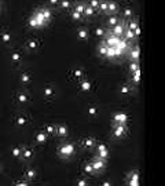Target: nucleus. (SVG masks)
<instances>
[{"label": "nucleus", "instance_id": "37", "mask_svg": "<svg viewBox=\"0 0 165 186\" xmlns=\"http://www.w3.org/2000/svg\"><path fill=\"white\" fill-rule=\"evenodd\" d=\"M129 70H131V73H134L136 70H139V64L138 62H132V64L129 65Z\"/></svg>", "mask_w": 165, "mask_h": 186}, {"label": "nucleus", "instance_id": "20", "mask_svg": "<svg viewBox=\"0 0 165 186\" xmlns=\"http://www.w3.org/2000/svg\"><path fill=\"white\" fill-rule=\"evenodd\" d=\"M88 36H89V33H88L87 29H78L77 31V37L80 39V40H82V42L87 40Z\"/></svg>", "mask_w": 165, "mask_h": 186}, {"label": "nucleus", "instance_id": "13", "mask_svg": "<svg viewBox=\"0 0 165 186\" xmlns=\"http://www.w3.org/2000/svg\"><path fill=\"white\" fill-rule=\"evenodd\" d=\"M78 87H80V90L82 92H89L91 88H92V84H91V81H88V80H82L78 83Z\"/></svg>", "mask_w": 165, "mask_h": 186}, {"label": "nucleus", "instance_id": "3", "mask_svg": "<svg viewBox=\"0 0 165 186\" xmlns=\"http://www.w3.org/2000/svg\"><path fill=\"white\" fill-rule=\"evenodd\" d=\"M127 126H120V124H113V130H112V135L116 139H121L127 135Z\"/></svg>", "mask_w": 165, "mask_h": 186}, {"label": "nucleus", "instance_id": "16", "mask_svg": "<svg viewBox=\"0 0 165 186\" xmlns=\"http://www.w3.org/2000/svg\"><path fill=\"white\" fill-rule=\"evenodd\" d=\"M82 171H84L87 175H92V176L96 175L95 171H94V168H92V165H91V161H87L85 164L82 165Z\"/></svg>", "mask_w": 165, "mask_h": 186}, {"label": "nucleus", "instance_id": "9", "mask_svg": "<svg viewBox=\"0 0 165 186\" xmlns=\"http://www.w3.org/2000/svg\"><path fill=\"white\" fill-rule=\"evenodd\" d=\"M24 176H25L26 181L33 182L37 178V172H36V170H33V168H26V170L24 171Z\"/></svg>", "mask_w": 165, "mask_h": 186}, {"label": "nucleus", "instance_id": "39", "mask_svg": "<svg viewBox=\"0 0 165 186\" xmlns=\"http://www.w3.org/2000/svg\"><path fill=\"white\" fill-rule=\"evenodd\" d=\"M95 35H96V36H99V37H105V35H106V32L103 31L102 28H98V29L95 31Z\"/></svg>", "mask_w": 165, "mask_h": 186}, {"label": "nucleus", "instance_id": "25", "mask_svg": "<svg viewBox=\"0 0 165 186\" xmlns=\"http://www.w3.org/2000/svg\"><path fill=\"white\" fill-rule=\"evenodd\" d=\"M129 58L132 59L134 62H138V59H139V48L135 47L134 50H131V55H129Z\"/></svg>", "mask_w": 165, "mask_h": 186}, {"label": "nucleus", "instance_id": "22", "mask_svg": "<svg viewBox=\"0 0 165 186\" xmlns=\"http://www.w3.org/2000/svg\"><path fill=\"white\" fill-rule=\"evenodd\" d=\"M107 50H109V47L105 44V43H101L99 44V47H98V53L101 54V57H106L107 55Z\"/></svg>", "mask_w": 165, "mask_h": 186}, {"label": "nucleus", "instance_id": "31", "mask_svg": "<svg viewBox=\"0 0 165 186\" xmlns=\"http://www.w3.org/2000/svg\"><path fill=\"white\" fill-rule=\"evenodd\" d=\"M74 76H76V79H81L85 76V72L81 68H77V69H74Z\"/></svg>", "mask_w": 165, "mask_h": 186}, {"label": "nucleus", "instance_id": "19", "mask_svg": "<svg viewBox=\"0 0 165 186\" xmlns=\"http://www.w3.org/2000/svg\"><path fill=\"white\" fill-rule=\"evenodd\" d=\"M26 123H28V120H26V117L24 116V115H19V116L15 119V124L18 127H25Z\"/></svg>", "mask_w": 165, "mask_h": 186}, {"label": "nucleus", "instance_id": "7", "mask_svg": "<svg viewBox=\"0 0 165 186\" xmlns=\"http://www.w3.org/2000/svg\"><path fill=\"white\" fill-rule=\"evenodd\" d=\"M54 134H55L57 137H59V138H66L69 131H67V127L65 124H57V126H55V133Z\"/></svg>", "mask_w": 165, "mask_h": 186}, {"label": "nucleus", "instance_id": "4", "mask_svg": "<svg viewBox=\"0 0 165 186\" xmlns=\"http://www.w3.org/2000/svg\"><path fill=\"white\" fill-rule=\"evenodd\" d=\"M35 157V150L31 148H24L22 149V154H21L19 159L22 161H25V163H31L32 160Z\"/></svg>", "mask_w": 165, "mask_h": 186}, {"label": "nucleus", "instance_id": "6", "mask_svg": "<svg viewBox=\"0 0 165 186\" xmlns=\"http://www.w3.org/2000/svg\"><path fill=\"white\" fill-rule=\"evenodd\" d=\"M112 31V35L116 37H121L124 35V32H125V26H124V21L121 19L120 21V24H117L116 26L113 28V29H110Z\"/></svg>", "mask_w": 165, "mask_h": 186}, {"label": "nucleus", "instance_id": "42", "mask_svg": "<svg viewBox=\"0 0 165 186\" xmlns=\"http://www.w3.org/2000/svg\"><path fill=\"white\" fill-rule=\"evenodd\" d=\"M101 186H113V185H112V182L110 181H103Z\"/></svg>", "mask_w": 165, "mask_h": 186}, {"label": "nucleus", "instance_id": "17", "mask_svg": "<svg viewBox=\"0 0 165 186\" xmlns=\"http://www.w3.org/2000/svg\"><path fill=\"white\" fill-rule=\"evenodd\" d=\"M17 101H18V103H21V105H25V103L29 102V95H28L26 92H19V94L17 95Z\"/></svg>", "mask_w": 165, "mask_h": 186}, {"label": "nucleus", "instance_id": "30", "mask_svg": "<svg viewBox=\"0 0 165 186\" xmlns=\"http://www.w3.org/2000/svg\"><path fill=\"white\" fill-rule=\"evenodd\" d=\"M76 186H89V182L87 178H78L76 182Z\"/></svg>", "mask_w": 165, "mask_h": 186}, {"label": "nucleus", "instance_id": "18", "mask_svg": "<svg viewBox=\"0 0 165 186\" xmlns=\"http://www.w3.org/2000/svg\"><path fill=\"white\" fill-rule=\"evenodd\" d=\"M120 21H121V18H119V17H116V15H112L107 21V26L110 28V29H113L117 24H120Z\"/></svg>", "mask_w": 165, "mask_h": 186}, {"label": "nucleus", "instance_id": "21", "mask_svg": "<svg viewBox=\"0 0 165 186\" xmlns=\"http://www.w3.org/2000/svg\"><path fill=\"white\" fill-rule=\"evenodd\" d=\"M132 15H134V12L131 8H124L123 10V21H127V19H132Z\"/></svg>", "mask_w": 165, "mask_h": 186}, {"label": "nucleus", "instance_id": "24", "mask_svg": "<svg viewBox=\"0 0 165 186\" xmlns=\"http://www.w3.org/2000/svg\"><path fill=\"white\" fill-rule=\"evenodd\" d=\"M11 61L14 62V64H19L21 61H22V54L18 53V51H15V53H12L11 54Z\"/></svg>", "mask_w": 165, "mask_h": 186}, {"label": "nucleus", "instance_id": "33", "mask_svg": "<svg viewBox=\"0 0 165 186\" xmlns=\"http://www.w3.org/2000/svg\"><path fill=\"white\" fill-rule=\"evenodd\" d=\"M88 115L91 117H95L96 115H98V108L96 106H89L88 108Z\"/></svg>", "mask_w": 165, "mask_h": 186}, {"label": "nucleus", "instance_id": "44", "mask_svg": "<svg viewBox=\"0 0 165 186\" xmlns=\"http://www.w3.org/2000/svg\"><path fill=\"white\" fill-rule=\"evenodd\" d=\"M0 171H1V165H0Z\"/></svg>", "mask_w": 165, "mask_h": 186}, {"label": "nucleus", "instance_id": "28", "mask_svg": "<svg viewBox=\"0 0 165 186\" xmlns=\"http://www.w3.org/2000/svg\"><path fill=\"white\" fill-rule=\"evenodd\" d=\"M0 39H1V42L3 43L8 44V43H11V33L10 32H3L1 33V36H0Z\"/></svg>", "mask_w": 165, "mask_h": 186}, {"label": "nucleus", "instance_id": "8", "mask_svg": "<svg viewBox=\"0 0 165 186\" xmlns=\"http://www.w3.org/2000/svg\"><path fill=\"white\" fill-rule=\"evenodd\" d=\"M120 11V6L117 3H114V1H109L107 3V8H106V14L109 15H116L117 12Z\"/></svg>", "mask_w": 165, "mask_h": 186}, {"label": "nucleus", "instance_id": "35", "mask_svg": "<svg viewBox=\"0 0 165 186\" xmlns=\"http://www.w3.org/2000/svg\"><path fill=\"white\" fill-rule=\"evenodd\" d=\"M107 3H109V1H99L98 10H101L102 12H106V8H107Z\"/></svg>", "mask_w": 165, "mask_h": 186}, {"label": "nucleus", "instance_id": "40", "mask_svg": "<svg viewBox=\"0 0 165 186\" xmlns=\"http://www.w3.org/2000/svg\"><path fill=\"white\" fill-rule=\"evenodd\" d=\"M124 35L127 36V39H134V37L136 36V35H135L134 32H131V31H125V32H124Z\"/></svg>", "mask_w": 165, "mask_h": 186}, {"label": "nucleus", "instance_id": "36", "mask_svg": "<svg viewBox=\"0 0 165 186\" xmlns=\"http://www.w3.org/2000/svg\"><path fill=\"white\" fill-rule=\"evenodd\" d=\"M72 18L74 19V21H81L82 19V15L80 14V12H77V11H72Z\"/></svg>", "mask_w": 165, "mask_h": 186}, {"label": "nucleus", "instance_id": "10", "mask_svg": "<svg viewBox=\"0 0 165 186\" xmlns=\"http://www.w3.org/2000/svg\"><path fill=\"white\" fill-rule=\"evenodd\" d=\"M47 135L44 131H37L36 135H35V142H36L37 145H43V144H46L47 142Z\"/></svg>", "mask_w": 165, "mask_h": 186}, {"label": "nucleus", "instance_id": "41", "mask_svg": "<svg viewBox=\"0 0 165 186\" xmlns=\"http://www.w3.org/2000/svg\"><path fill=\"white\" fill-rule=\"evenodd\" d=\"M14 186H29V183H28L26 181H19V182H15Z\"/></svg>", "mask_w": 165, "mask_h": 186}, {"label": "nucleus", "instance_id": "26", "mask_svg": "<svg viewBox=\"0 0 165 186\" xmlns=\"http://www.w3.org/2000/svg\"><path fill=\"white\" fill-rule=\"evenodd\" d=\"M44 133L48 135V134H54L55 133V124H51V123H48V124H46L44 126V130H43Z\"/></svg>", "mask_w": 165, "mask_h": 186}, {"label": "nucleus", "instance_id": "15", "mask_svg": "<svg viewBox=\"0 0 165 186\" xmlns=\"http://www.w3.org/2000/svg\"><path fill=\"white\" fill-rule=\"evenodd\" d=\"M44 96L48 98V99L54 98V96H55V88H54L52 85H47V87H44Z\"/></svg>", "mask_w": 165, "mask_h": 186}, {"label": "nucleus", "instance_id": "11", "mask_svg": "<svg viewBox=\"0 0 165 186\" xmlns=\"http://www.w3.org/2000/svg\"><path fill=\"white\" fill-rule=\"evenodd\" d=\"M128 186H139V176H138V171L131 172L128 176Z\"/></svg>", "mask_w": 165, "mask_h": 186}, {"label": "nucleus", "instance_id": "34", "mask_svg": "<svg viewBox=\"0 0 165 186\" xmlns=\"http://www.w3.org/2000/svg\"><path fill=\"white\" fill-rule=\"evenodd\" d=\"M84 8H85V3H78V4H76V8H74V11H77V12H80V14L82 15Z\"/></svg>", "mask_w": 165, "mask_h": 186}, {"label": "nucleus", "instance_id": "32", "mask_svg": "<svg viewBox=\"0 0 165 186\" xmlns=\"http://www.w3.org/2000/svg\"><path fill=\"white\" fill-rule=\"evenodd\" d=\"M26 46H28V48H29V50H36L39 44H37V40L32 39V40H29V42H28V44H26Z\"/></svg>", "mask_w": 165, "mask_h": 186}, {"label": "nucleus", "instance_id": "5", "mask_svg": "<svg viewBox=\"0 0 165 186\" xmlns=\"http://www.w3.org/2000/svg\"><path fill=\"white\" fill-rule=\"evenodd\" d=\"M113 124H120V126H127V121H128V116L125 115V113H121V112H119V113H116L113 116Z\"/></svg>", "mask_w": 165, "mask_h": 186}, {"label": "nucleus", "instance_id": "27", "mask_svg": "<svg viewBox=\"0 0 165 186\" xmlns=\"http://www.w3.org/2000/svg\"><path fill=\"white\" fill-rule=\"evenodd\" d=\"M120 92H121L123 95H129V94L132 92V87H131V85L124 84V85H121V88H120Z\"/></svg>", "mask_w": 165, "mask_h": 186}, {"label": "nucleus", "instance_id": "12", "mask_svg": "<svg viewBox=\"0 0 165 186\" xmlns=\"http://www.w3.org/2000/svg\"><path fill=\"white\" fill-rule=\"evenodd\" d=\"M82 146L85 149H94L95 145H96V139L92 138V137H88V138H84L82 139Z\"/></svg>", "mask_w": 165, "mask_h": 186}, {"label": "nucleus", "instance_id": "29", "mask_svg": "<svg viewBox=\"0 0 165 186\" xmlns=\"http://www.w3.org/2000/svg\"><path fill=\"white\" fill-rule=\"evenodd\" d=\"M95 12H96V11L94 10V8H91L88 4H85V8H84V12H82V14H84L85 17H94L95 15Z\"/></svg>", "mask_w": 165, "mask_h": 186}, {"label": "nucleus", "instance_id": "2", "mask_svg": "<svg viewBox=\"0 0 165 186\" xmlns=\"http://www.w3.org/2000/svg\"><path fill=\"white\" fill-rule=\"evenodd\" d=\"M91 165H92L94 171H95V174H99V172H102L105 168H106V165H107V161L106 160H102L99 159V157H94L92 160H91Z\"/></svg>", "mask_w": 165, "mask_h": 186}, {"label": "nucleus", "instance_id": "14", "mask_svg": "<svg viewBox=\"0 0 165 186\" xmlns=\"http://www.w3.org/2000/svg\"><path fill=\"white\" fill-rule=\"evenodd\" d=\"M31 80H32V77L28 72H22V73H21L19 81L22 83V85H29L31 84Z\"/></svg>", "mask_w": 165, "mask_h": 186}, {"label": "nucleus", "instance_id": "38", "mask_svg": "<svg viewBox=\"0 0 165 186\" xmlns=\"http://www.w3.org/2000/svg\"><path fill=\"white\" fill-rule=\"evenodd\" d=\"M132 80H134V84L138 85V83H139V70H136V72L132 73Z\"/></svg>", "mask_w": 165, "mask_h": 186}, {"label": "nucleus", "instance_id": "43", "mask_svg": "<svg viewBox=\"0 0 165 186\" xmlns=\"http://www.w3.org/2000/svg\"><path fill=\"white\" fill-rule=\"evenodd\" d=\"M61 6H62V7H66V8H67V7L70 6V3H67V1H62Z\"/></svg>", "mask_w": 165, "mask_h": 186}, {"label": "nucleus", "instance_id": "1", "mask_svg": "<svg viewBox=\"0 0 165 186\" xmlns=\"http://www.w3.org/2000/svg\"><path fill=\"white\" fill-rule=\"evenodd\" d=\"M57 152H58V156L61 159H70L76 153V146H74L73 142H62L58 146Z\"/></svg>", "mask_w": 165, "mask_h": 186}, {"label": "nucleus", "instance_id": "23", "mask_svg": "<svg viewBox=\"0 0 165 186\" xmlns=\"http://www.w3.org/2000/svg\"><path fill=\"white\" fill-rule=\"evenodd\" d=\"M22 146H14L12 150H11V154H12V157H15V159H19L21 154H22Z\"/></svg>", "mask_w": 165, "mask_h": 186}, {"label": "nucleus", "instance_id": "45", "mask_svg": "<svg viewBox=\"0 0 165 186\" xmlns=\"http://www.w3.org/2000/svg\"><path fill=\"white\" fill-rule=\"evenodd\" d=\"M0 12H1V8H0Z\"/></svg>", "mask_w": 165, "mask_h": 186}]
</instances>
